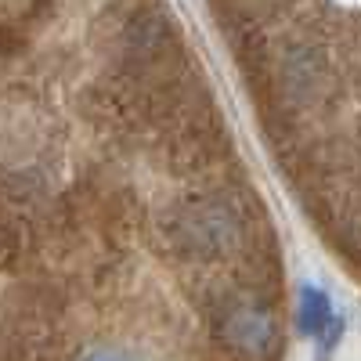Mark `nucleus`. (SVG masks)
I'll list each match as a JSON object with an SVG mask.
<instances>
[{
    "mask_svg": "<svg viewBox=\"0 0 361 361\" xmlns=\"http://www.w3.org/2000/svg\"><path fill=\"white\" fill-rule=\"evenodd\" d=\"M238 231L243 228H238L235 209L217 202V199H206V202L180 209L173 221L177 246L185 253H195V257H224L228 250H235Z\"/></svg>",
    "mask_w": 361,
    "mask_h": 361,
    "instance_id": "nucleus-1",
    "label": "nucleus"
},
{
    "mask_svg": "<svg viewBox=\"0 0 361 361\" xmlns=\"http://www.w3.org/2000/svg\"><path fill=\"white\" fill-rule=\"evenodd\" d=\"M224 333L235 347H243L250 354H260V350H267L271 340H275V325H271V318L257 304H238V307L228 311Z\"/></svg>",
    "mask_w": 361,
    "mask_h": 361,
    "instance_id": "nucleus-2",
    "label": "nucleus"
},
{
    "mask_svg": "<svg viewBox=\"0 0 361 361\" xmlns=\"http://www.w3.org/2000/svg\"><path fill=\"white\" fill-rule=\"evenodd\" d=\"M304 329H311V333H322V325L329 318V300L322 293H304Z\"/></svg>",
    "mask_w": 361,
    "mask_h": 361,
    "instance_id": "nucleus-3",
    "label": "nucleus"
}]
</instances>
